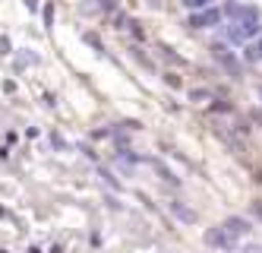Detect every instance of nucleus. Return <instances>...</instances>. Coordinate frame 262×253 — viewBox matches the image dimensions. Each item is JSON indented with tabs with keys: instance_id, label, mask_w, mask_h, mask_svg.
Returning a JSON list of instances; mask_svg holds the SVG:
<instances>
[{
	"instance_id": "f257e3e1",
	"label": "nucleus",
	"mask_w": 262,
	"mask_h": 253,
	"mask_svg": "<svg viewBox=\"0 0 262 253\" xmlns=\"http://www.w3.org/2000/svg\"><path fill=\"white\" fill-rule=\"evenodd\" d=\"M256 32H259V16H250V19H237L231 26V32H228V38L231 42H247V38L256 35Z\"/></svg>"
},
{
	"instance_id": "f03ea898",
	"label": "nucleus",
	"mask_w": 262,
	"mask_h": 253,
	"mask_svg": "<svg viewBox=\"0 0 262 253\" xmlns=\"http://www.w3.org/2000/svg\"><path fill=\"white\" fill-rule=\"evenodd\" d=\"M218 23H221V10H205L202 7V13H193L190 16V26L193 29H212Z\"/></svg>"
},
{
	"instance_id": "7ed1b4c3",
	"label": "nucleus",
	"mask_w": 262,
	"mask_h": 253,
	"mask_svg": "<svg viewBox=\"0 0 262 253\" xmlns=\"http://www.w3.org/2000/svg\"><path fill=\"white\" fill-rule=\"evenodd\" d=\"M205 244H209V247H224V250H231V247H237V238H231L224 228H212V231H205Z\"/></svg>"
},
{
	"instance_id": "20e7f679",
	"label": "nucleus",
	"mask_w": 262,
	"mask_h": 253,
	"mask_svg": "<svg viewBox=\"0 0 262 253\" xmlns=\"http://www.w3.org/2000/svg\"><path fill=\"white\" fill-rule=\"evenodd\" d=\"M221 228H224V231H228V235H231V238H247V235H250V231H253V228H250V222H247V219H240V216H231V219H228V222H224Z\"/></svg>"
},
{
	"instance_id": "39448f33",
	"label": "nucleus",
	"mask_w": 262,
	"mask_h": 253,
	"mask_svg": "<svg viewBox=\"0 0 262 253\" xmlns=\"http://www.w3.org/2000/svg\"><path fill=\"white\" fill-rule=\"evenodd\" d=\"M171 209H174V216H177L180 222H186V225H193V222H196V212H190L186 206H180V203H171Z\"/></svg>"
},
{
	"instance_id": "423d86ee",
	"label": "nucleus",
	"mask_w": 262,
	"mask_h": 253,
	"mask_svg": "<svg viewBox=\"0 0 262 253\" xmlns=\"http://www.w3.org/2000/svg\"><path fill=\"white\" fill-rule=\"evenodd\" d=\"M247 61H262V42L247 48Z\"/></svg>"
},
{
	"instance_id": "0eeeda50",
	"label": "nucleus",
	"mask_w": 262,
	"mask_h": 253,
	"mask_svg": "<svg viewBox=\"0 0 262 253\" xmlns=\"http://www.w3.org/2000/svg\"><path fill=\"white\" fill-rule=\"evenodd\" d=\"M183 7H190V10H202V7H209L212 0H180Z\"/></svg>"
},
{
	"instance_id": "6e6552de",
	"label": "nucleus",
	"mask_w": 262,
	"mask_h": 253,
	"mask_svg": "<svg viewBox=\"0 0 262 253\" xmlns=\"http://www.w3.org/2000/svg\"><path fill=\"white\" fill-rule=\"evenodd\" d=\"M253 209H256V212H259V216H262V203H256V206H253Z\"/></svg>"
}]
</instances>
